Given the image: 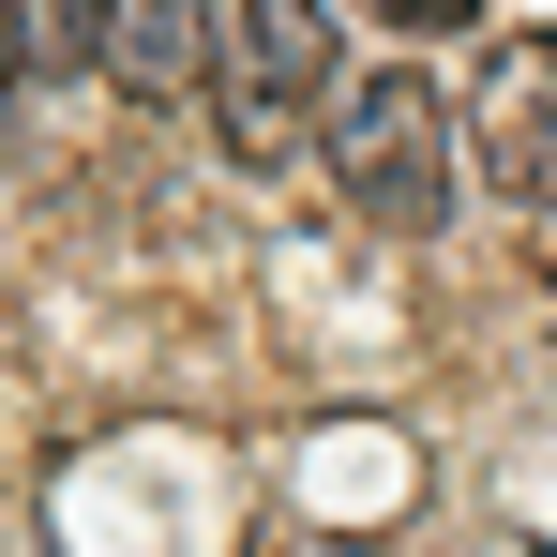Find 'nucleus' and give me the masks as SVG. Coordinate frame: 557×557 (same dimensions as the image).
Returning <instances> with one entry per match:
<instances>
[{
    "label": "nucleus",
    "mask_w": 557,
    "mask_h": 557,
    "mask_svg": "<svg viewBox=\"0 0 557 557\" xmlns=\"http://www.w3.org/2000/svg\"><path fill=\"white\" fill-rule=\"evenodd\" d=\"M453 166H467V121L422 91V76H362V91L332 106V182H347V211L392 226V242H437Z\"/></svg>",
    "instance_id": "1"
},
{
    "label": "nucleus",
    "mask_w": 557,
    "mask_h": 557,
    "mask_svg": "<svg viewBox=\"0 0 557 557\" xmlns=\"http://www.w3.org/2000/svg\"><path fill=\"white\" fill-rule=\"evenodd\" d=\"M211 15H226V0H106V76H121L136 106L196 91V61H211Z\"/></svg>",
    "instance_id": "4"
},
{
    "label": "nucleus",
    "mask_w": 557,
    "mask_h": 557,
    "mask_svg": "<svg viewBox=\"0 0 557 557\" xmlns=\"http://www.w3.org/2000/svg\"><path fill=\"white\" fill-rule=\"evenodd\" d=\"M15 30H30V76L46 61H106V0H15Z\"/></svg>",
    "instance_id": "5"
},
{
    "label": "nucleus",
    "mask_w": 557,
    "mask_h": 557,
    "mask_svg": "<svg viewBox=\"0 0 557 557\" xmlns=\"http://www.w3.org/2000/svg\"><path fill=\"white\" fill-rule=\"evenodd\" d=\"M15 76H30V30H15V0H0V106H15Z\"/></svg>",
    "instance_id": "7"
},
{
    "label": "nucleus",
    "mask_w": 557,
    "mask_h": 557,
    "mask_svg": "<svg viewBox=\"0 0 557 557\" xmlns=\"http://www.w3.org/2000/svg\"><path fill=\"white\" fill-rule=\"evenodd\" d=\"M453 121H467L482 196H528V211H543V196H557V30H512Z\"/></svg>",
    "instance_id": "3"
},
{
    "label": "nucleus",
    "mask_w": 557,
    "mask_h": 557,
    "mask_svg": "<svg viewBox=\"0 0 557 557\" xmlns=\"http://www.w3.org/2000/svg\"><path fill=\"white\" fill-rule=\"evenodd\" d=\"M362 15H392V30H482L497 0H362Z\"/></svg>",
    "instance_id": "6"
},
{
    "label": "nucleus",
    "mask_w": 557,
    "mask_h": 557,
    "mask_svg": "<svg viewBox=\"0 0 557 557\" xmlns=\"http://www.w3.org/2000/svg\"><path fill=\"white\" fill-rule=\"evenodd\" d=\"M196 76H211V121H226V151H242V166L286 151V136H301V106L332 91V0H226Z\"/></svg>",
    "instance_id": "2"
}]
</instances>
